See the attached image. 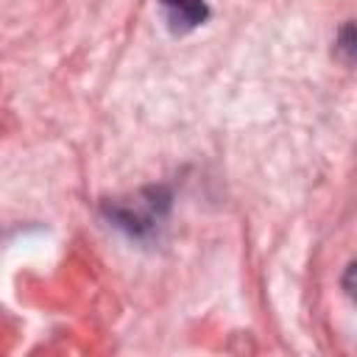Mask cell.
I'll use <instances>...</instances> for the list:
<instances>
[{"label": "cell", "mask_w": 357, "mask_h": 357, "mask_svg": "<svg viewBox=\"0 0 357 357\" xmlns=\"http://www.w3.org/2000/svg\"><path fill=\"white\" fill-rule=\"evenodd\" d=\"M167 209H170L167 187H145L131 198H114L103 204L106 218L137 240L151 237L167 218Z\"/></svg>", "instance_id": "obj_1"}, {"label": "cell", "mask_w": 357, "mask_h": 357, "mask_svg": "<svg viewBox=\"0 0 357 357\" xmlns=\"http://www.w3.org/2000/svg\"><path fill=\"white\" fill-rule=\"evenodd\" d=\"M165 22L173 33H187L206 22L209 6L204 0H159Z\"/></svg>", "instance_id": "obj_2"}, {"label": "cell", "mask_w": 357, "mask_h": 357, "mask_svg": "<svg viewBox=\"0 0 357 357\" xmlns=\"http://www.w3.org/2000/svg\"><path fill=\"white\" fill-rule=\"evenodd\" d=\"M337 50L343 53V61L351 64V59H354V25L351 22L343 25V31L337 36Z\"/></svg>", "instance_id": "obj_3"}]
</instances>
